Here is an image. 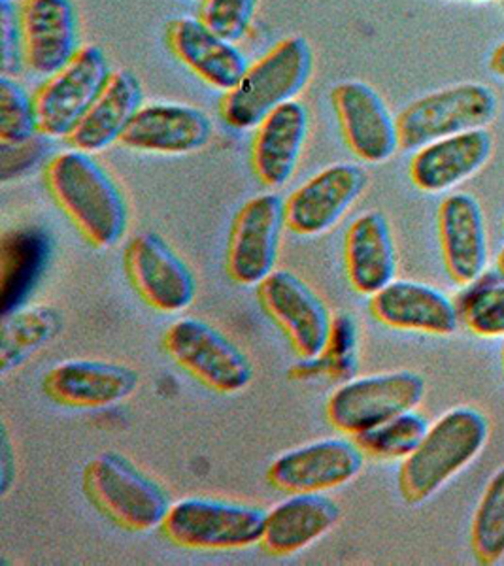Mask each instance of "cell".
I'll list each match as a JSON object with an SVG mask.
<instances>
[{
    "mask_svg": "<svg viewBox=\"0 0 504 566\" xmlns=\"http://www.w3.org/2000/svg\"><path fill=\"white\" fill-rule=\"evenodd\" d=\"M266 512L244 502L188 496L172 504L162 534L176 546L199 552H233L261 544Z\"/></svg>",
    "mask_w": 504,
    "mask_h": 566,
    "instance_id": "5",
    "label": "cell"
},
{
    "mask_svg": "<svg viewBox=\"0 0 504 566\" xmlns=\"http://www.w3.org/2000/svg\"><path fill=\"white\" fill-rule=\"evenodd\" d=\"M199 2H201V0H199Z\"/></svg>",
    "mask_w": 504,
    "mask_h": 566,
    "instance_id": "42",
    "label": "cell"
},
{
    "mask_svg": "<svg viewBox=\"0 0 504 566\" xmlns=\"http://www.w3.org/2000/svg\"><path fill=\"white\" fill-rule=\"evenodd\" d=\"M501 357H503V368H504V344H503V352H501Z\"/></svg>",
    "mask_w": 504,
    "mask_h": 566,
    "instance_id": "38",
    "label": "cell"
},
{
    "mask_svg": "<svg viewBox=\"0 0 504 566\" xmlns=\"http://www.w3.org/2000/svg\"><path fill=\"white\" fill-rule=\"evenodd\" d=\"M503 227H504V221H503Z\"/></svg>",
    "mask_w": 504,
    "mask_h": 566,
    "instance_id": "41",
    "label": "cell"
},
{
    "mask_svg": "<svg viewBox=\"0 0 504 566\" xmlns=\"http://www.w3.org/2000/svg\"><path fill=\"white\" fill-rule=\"evenodd\" d=\"M45 189L87 244L108 250L129 231V202L116 178L95 155L71 148L44 168Z\"/></svg>",
    "mask_w": 504,
    "mask_h": 566,
    "instance_id": "1",
    "label": "cell"
},
{
    "mask_svg": "<svg viewBox=\"0 0 504 566\" xmlns=\"http://www.w3.org/2000/svg\"><path fill=\"white\" fill-rule=\"evenodd\" d=\"M479 2H482V0H479Z\"/></svg>",
    "mask_w": 504,
    "mask_h": 566,
    "instance_id": "40",
    "label": "cell"
},
{
    "mask_svg": "<svg viewBox=\"0 0 504 566\" xmlns=\"http://www.w3.org/2000/svg\"><path fill=\"white\" fill-rule=\"evenodd\" d=\"M497 95L484 84H460L429 93L397 116L401 149L416 151L447 136L485 129L497 116Z\"/></svg>",
    "mask_w": 504,
    "mask_h": 566,
    "instance_id": "8",
    "label": "cell"
},
{
    "mask_svg": "<svg viewBox=\"0 0 504 566\" xmlns=\"http://www.w3.org/2000/svg\"><path fill=\"white\" fill-rule=\"evenodd\" d=\"M61 331L63 316L48 304L7 314L0 325V374L8 376L23 367L27 360L50 346Z\"/></svg>",
    "mask_w": 504,
    "mask_h": 566,
    "instance_id": "27",
    "label": "cell"
},
{
    "mask_svg": "<svg viewBox=\"0 0 504 566\" xmlns=\"http://www.w3.org/2000/svg\"><path fill=\"white\" fill-rule=\"evenodd\" d=\"M144 87L140 77L130 71H114L95 103L85 112L65 140L69 146L87 154H98L119 142L143 108Z\"/></svg>",
    "mask_w": 504,
    "mask_h": 566,
    "instance_id": "26",
    "label": "cell"
},
{
    "mask_svg": "<svg viewBox=\"0 0 504 566\" xmlns=\"http://www.w3.org/2000/svg\"><path fill=\"white\" fill-rule=\"evenodd\" d=\"M503 2H504V0H503Z\"/></svg>",
    "mask_w": 504,
    "mask_h": 566,
    "instance_id": "43",
    "label": "cell"
},
{
    "mask_svg": "<svg viewBox=\"0 0 504 566\" xmlns=\"http://www.w3.org/2000/svg\"><path fill=\"white\" fill-rule=\"evenodd\" d=\"M490 438V421L472 406H458L437 419L399 470V491L407 504L433 499L453 476L479 458Z\"/></svg>",
    "mask_w": 504,
    "mask_h": 566,
    "instance_id": "2",
    "label": "cell"
},
{
    "mask_svg": "<svg viewBox=\"0 0 504 566\" xmlns=\"http://www.w3.org/2000/svg\"><path fill=\"white\" fill-rule=\"evenodd\" d=\"M125 272L149 308L181 314L197 296V277L188 261L157 232H143L125 248Z\"/></svg>",
    "mask_w": 504,
    "mask_h": 566,
    "instance_id": "12",
    "label": "cell"
},
{
    "mask_svg": "<svg viewBox=\"0 0 504 566\" xmlns=\"http://www.w3.org/2000/svg\"><path fill=\"white\" fill-rule=\"evenodd\" d=\"M369 186V172L354 163H336L285 199V226L298 237H319L340 223Z\"/></svg>",
    "mask_w": 504,
    "mask_h": 566,
    "instance_id": "14",
    "label": "cell"
},
{
    "mask_svg": "<svg viewBox=\"0 0 504 566\" xmlns=\"http://www.w3.org/2000/svg\"><path fill=\"white\" fill-rule=\"evenodd\" d=\"M338 127L349 151L369 165L389 161L401 149L397 117L365 82H343L330 91Z\"/></svg>",
    "mask_w": 504,
    "mask_h": 566,
    "instance_id": "15",
    "label": "cell"
},
{
    "mask_svg": "<svg viewBox=\"0 0 504 566\" xmlns=\"http://www.w3.org/2000/svg\"><path fill=\"white\" fill-rule=\"evenodd\" d=\"M0 65L2 76H15L23 65L18 4L0 0Z\"/></svg>",
    "mask_w": 504,
    "mask_h": 566,
    "instance_id": "33",
    "label": "cell"
},
{
    "mask_svg": "<svg viewBox=\"0 0 504 566\" xmlns=\"http://www.w3.org/2000/svg\"><path fill=\"white\" fill-rule=\"evenodd\" d=\"M10 2H15V4H20L21 0H10Z\"/></svg>",
    "mask_w": 504,
    "mask_h": 566,
    "instance_id": "39",
    "label": "cell"
},
{
    "mask_svg": "<svg viewBox=\"0 0 504 566\" xmlns=\"http://www.w3.org/2000/svg\"><path fill=\"white\" fill-rule=\"evenodd\" d=\"M285 226V200L263 193L248 200L227 240V274L242 287H258L276 271Z\"/></svg>",
    "mask_w": 504,
    "mask_h": 566,
    "instance_id": "11",
    "label": "cell"
},
{
    "mask_svg": "<svg viewBox=\"0 0 504 566\" xmlns=\"http://www.w3.org/2000/svg\"><path fill=\"white\" fill-rule=\"evenodd\" d=\"M497 271H498V274H501V276L504 277V245H503V250L498 251Z\"/></svg>",
    "mask_w": 504,
    "mask_h": 566,
    "instance_id": "37",
    "label": "cell"
},
{
    "mask_svg": "<svg viewBox=\"0 0 504 566\" xmlns=\"http://www.w3.org/2000/svg\"><path fill=\"white\" fill-rule=\"evenodd\" d=\"M365 453L356 440L324 438L284 451L266 470V480L284 493H325L361 474Z\"/></svg>",
    "mask_w": 504,
    "mask_h": 566,
    "instance_id": "13",
    "label": "cell"
},
{
    "mask_svg": "<svg viewBox=\"0 0 504 566\" xmlns=\"http://www.w3.org/2000/svg\"><path fill=\"white\" fill-rule=\"evenodd\" d=\"M314 52L304 36H287L248 66L233 90L223 93L220 116L237 130L255 129L272 109L295 101L311 82Z\"/></svg>",
    "mask_w": 504,
    "mask_h": 566,
    "instance_id": "3",
    "label": "cell"
},
{
    "mask_svg": "<svg viewBox=\"0 0 504 566\" xmlns=\"http://www.w3.org/2000/svg\"><path fill=\"white\" fill-rule=\"evenodd\" d=\"M45 136L39 135L33 140L15 144V146H2V180H10L20 170L33 167L44 151Z\"/></svg>",
    "mask_w": 504,
    "mask_h": 566,
    "instance_id": "34",
    "label": "cell"
},
{
    "mask_svg": "<svg viewBox=\"0 0 504 566\" xmlns=\"http://www.w3.org/2000/svg\"><path fill=\"white\" fill-rule=\"evenodd\" d=\"M258 298L298 359L312 363L327 354L335 317L311 283L304 282L295 272L276 269L259 283Z\"/></svg>",
    "mask_w": 504,
    "mask_h": 566,
    "instance_id": "9",
    "label": "cell"
},
{
    "mask_svg": "<svg viewBox=\"0 0 504 566\" xmlns=\"http://www.w3.org/2000/svg\"><path fill=\"white\" fill-rule=\"evenodd\" d=\"M471 547L480 565H497L504 559V469L487 483L476 506Z\"/></svg>",
    "mask_w": 504,
    "mask_h": 566,
    "instance_id": "28",
    "label": "cell"
},
{
    "mask_svg": "<svg viewBox=\"0 0 504 566\" xmlns=\"http://www.w3.org/2000/svg\"><path fill=\"white\" fill-rule=\"evenodd\" d=\"M13 482H15V448L4 423L0 434V495L8 496L12 491Z\"/></svg>",
    "mask_w": 504,
    "mask_h": 566,
    "instance_id": "35",
    "label": "cell"
},
{
    "mask_svg": "<svg viewBox=\"0 0 504 566\" xmlns=\"http://www.w3.org/2000/svg\"><path fill=\"white\" fill-rule=\"evenodd\" d=\"M162 348L181 370L220 395H237L252 384L255 370L250 355L201 317L172 323L162 336Z\"/></svg>",
    "mask_w": 504,
    "mask_h": 566,
    "instance_id": "6",
    "label": "cell"
},
{
    "mask_svg": "<svg viewBox=\"0 0 504 566\" xmlns=\"http://www.w3.org/2000/svg\"><path fill=\"white\" fill-rule=\"evenodd\" d=\"M259 0H201L199 20L223 39L239 44L252 29Z\"/></svg>",
    "mask_w": 504,
    "mask_h": 566,
    "instance_id": "31",
    "label": "cell"
},
{
    "mask_svg": "<svg viewBox=\"0 0 504 566\" xmlns=\"http://www.w3.org/2000/svg\"><path fill=\"white\" fill-rule=\"evenodd\" d=\"M426 397V380L412 370L372 374L338 387L325 406L330 427L359 437L401 413L416 410Z\"/></svg>",
    "mask_w": 504,
    "mask_h": 566,
    "instance_id": "7",
    "label": "cell"
},
{
    "mask_svg": "<svg viewBox=\"0 0 504 566\" xmlns=\"http://www.w3.org/2000/svg\"><path fill=\"white\" fill-rule=\"evenodd\" d=\"M376 322L407 333L450 336L460 327V312L444 291L427 283L393 280L370 296Z\"/></svg>",
    "mask_w": 504,
    "mask_h": 566,
    "instance_id": "20",
    "label": "cell"
},
{
    "mask_svg": "<svg viewBox=\"0 0 504 566\" xmlns=\"http://www.w3.org/2000/svg\"><path fill=\"white\" fill-rule=\"evenodd\" d=\"M140 374L116 360L69 359L44 374V392L57 405L98 410L135 395Z\"/></svg>",
    "mask_w": 504,
    "mask_h": 566,
    "instance_id": "17",
    "label": "cell"
},
{
    "mask_svg": "<svg viewBox=\"0 0 504 566\" xmlns=\"http://www.w3.org/2000/svg\"><path fill=\"white\" fill-rule=\"evenodd\" d=\"M463 319L474 335L504 336V282L474 291L463 304Z\"/></svg>",
    "mask_w": 504,
    "mask_h": 566,
    "instance_id": "32",
    "label": "cell"
},
{
    "mask_svg": "<svg viewBox=\"0 0 504 566\" xmlns=\"http://www.w3.org/2000/svg\"><path fill=\"white\" fill-rule=\"evenodd\" d=\"M213 125L207 112L181 103H149L136 112L117 144L138 154L189 155L207 148Z\"/></svg>",
    "mask_w": 504,
    "mask_h": 566,
    "instance_id": "18",
    "label": "cell"
},
{
    "mask_svg": "<svg viewBox=\"0 0 504 566\" xmlns=\"http://www.w3.org/2000/svg\"><path fill=\"white\" fill-rule=\"evenodd\" d=\"M492 154L490 130L447 136L416 149L410 161V180L423 193H444L482 170Z\"/></svg>",
    "mask_w": 504,
    "mask_h": 566,
    "instance_id": "23",
    "label": "cell"
},
{
    "mask_svg": "<svg viewBox=\"0 0 504 566\" xmlns=\"http://www.w3.org/2000/svg\"><path fill=\"white\" fill-rule=\"evenodd\" d=\"M343 510L325 493H293L266 512L261 546L274 557H292L322 541L340 522Z\"/></svg>",
    "mask_w": 504,
    "mask_h": 566,
    "instance_id": "24",
    "label": "cell"
},
{
    "mask_svg": "<svg viewBox=\"0 0 504 566\" xmlns=\"http://www.w3.org/2000/svg\"><path fill=\"white\" fill-rule=\"evenodd\" d=\"M18 18L23 65L36 76H52L82 50L78 10L72 0H21Z\"/></svg>",
    "mask_w": 504,
    "mask_h": 566,
    "instance_id": "16",
    "label": "cell"
},
{
    "mask_svg": "<svg viewBox=\"0 0 504 566\" xmlns=\"http://www.w3.org/2000/svg\"><path fill=\"white\" fill-rule=\"evenodd\" d=\"M311 133V114L290 101L259 123L252 140V170L261 186L280 189L292 180Z\"/></svg>",
    "mask_w": 504,
    "mask_h": 566,
    "instance_id": "22",
    "label": "cell"
},
{
    "mask_svg": "<svg viewBox=\"0 0 504 566\" xmlns=\"http://www.w3.org/2000/svg\"><path fill=\"white\" fill-rule=\"evenodd\" d=\"M346 276L359 295L372 296L397 276V248L386 213L369 210L351 221L344 239Z\"/></svg>",
    "mask_w": 504,
    "mask_h": 566,
    "instance_id": "25",
    "label": "cell"
},
{
    "mask_svg": "<svg viewBox=\"0 0 504 566\" xmlns=\"http://www.w3.org/2000/svg\"><path fill=\"white\" fill-rule=\"evenodd\" d=\"M439 239L448 276L460 285H472L484 276L490 239L484 210L471 193H453L439 208Z\"/></svg>",
    "mask_w": 504,
    "mask_h": 566,
    "instance_id": "21",
    "label": "cell"
},
{
    "mask_svg": "<svg viewBox=\"0 0 504 566\" xmlns=\"http://www.w3.org/2000/svg\"><path fill=\"white\" fill-rule=\"evenodd\" d=\"M111 76L106 53L98 45H82L33 95L40 135L50 140L71 135Z\"/></svg>",
    "mask_w": 504,
    "mask_h": 566,
    "instance_id": "10",
    "label": "cell"
},
{
    "mask_svg": "<svg viewBox=\"0 0 504 566\" xmlns=\"http://www.w3.org/2000/svg\"><path fill=\"white\" fill-rule=\"evenodd\" d=\"M490 71L504 80V42L493 50L492 57H490Z\"/></svg>",
    "mask_w": 504,
    "mask_h": 566,
    "instance_id": "36",
    "label": "cell"
},
{
    "mask_svg": "<svg viewBox=\"0 0 504 566\" xmlns=\"http://www.w3.org/2000/svg\"><path fill=\"white\" fill-rule=\"evenodd\" d=\"M429 427L431 424L421 413L410 410L378 424L372 431L363 432L354 440L365 455L380 461H395L407 459L420 446Z\"/></svg>",
    "mask_w": 504,
    "mask_h": 566,
    "instance_id": "29",
    "label": "cell"
},
{
    "mask_svg": "<svg viewBox=\"0 0 504 566\" xmlns=\"http://www.w3.org/2000/svg\"><path fill=\"white\" fill-rule=\"evenodd\" d=\"M168 52L212 90H233L246 74V55L199 18H176L165 29Z\"/></svg>",
    "mask_w": 504,
    "mask_h": 566,
    "instance_id": "19",
    "label": "cell"
},
{
    "mask_svg": "<svg viewBox=\"0 0 504 566\" xmlns=\"http://www.w3.org/2000/svg\"><path fill=\"white\" fill-rule=\"evenodd\" d=\"M40 135L34 101L12 76H0V144L15 146Z\"/></svg>",
    "mask_w": 504,
    "mask_h": 566,
    "instance_id": "30",
    "label": "cell"
},
{
    "mask_svg": "<svg viewBox=\"0 0 504 566\" xmlns=\"http://www.w3.org/2000/svg\"><path fill=\"white\" fill-rule=\"evenodd\" d=\"M84 490L108 520L130 533L161 527L172 509L161 483L119 451H103L85 464Z\"/></svg>",
    "mask_w": 504,
    "mask_h": 566,
    "instance_id": "4",
    "label": "cell"
}]
</instances>
